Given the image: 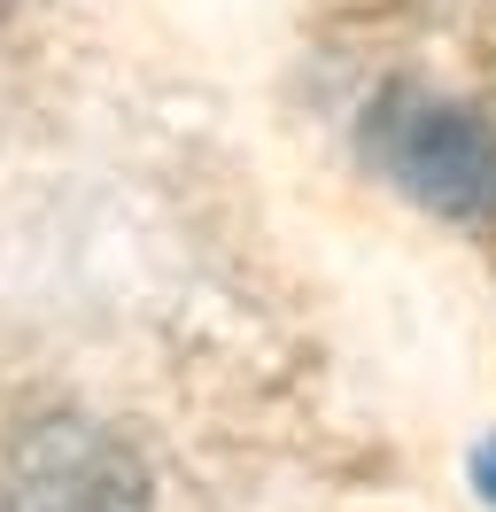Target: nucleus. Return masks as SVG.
Segmentation results:
<instances>
[{
  "mask_svg": "<svg viewBox=\"0 0 496 512\" xmlns=\"http://www.w3.org/2000/svg\"><path fill=\"white\" fill-rule=\"evenodd\" d=\"M481 474H489V497H496V450H481Z\"/></svg>",
  "mask_w": 496,
  "mask_h": 512,
  "instance_id": "obj_3",
  "label": "nucleus"
},
{
  "mask_svg": "<svg viewBox=\"0 0 496 512\" xmlns=\"http://www.w3.org/2000/svg\"><path fill=\"white\" fill-rule=\"evenodd\" d=\"M372 156L411 202L442 218H496V125L458 101L388 94L372 117Z\"/></svg>",
  "mask_w": 496,
  "mask_h": 512,
  "instance_id": "obj_1",
  "label": "nucleus"
},
{
  "mask_svg": "<svg viewBox=\"0 0 496 512\" xmlns=\"http://www.w3.org/2000/svg\"><path fill=\"white\" fill-rule=\"evenodd\" d=\"M0 512H148V466L93 419H47L0 458Z\"/></svg>",
  "mask_w": 496,
  "mask_h": 512,
  "instance_id": "obj_2",
  "label": "nucleus"
}]
</instances>
